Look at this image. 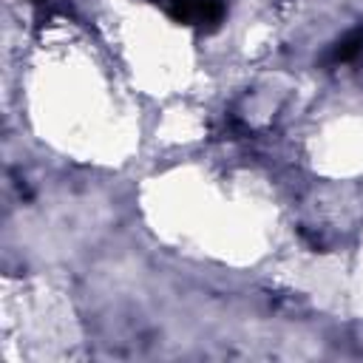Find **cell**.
Listing matches in <instances>:
<instances>
[{
    "label": "cell",
    "mask_w": 363,
    "mask_h": 363,
    "mask_svg": "<svg viewBox=\"0 0 363 363\" xmlns=\"http://www.w3.org/2000/svg\"><path fill=\"white\" fill-rule=\"evenodd\" d=\"M164 11L184 26H218L224 17L221 0H156Z\"/></svg>",
    "instance_id": "cell-1"
},
{
    "label": "cell",
    "mask_w": 363,
    "mask_h": 363,
    "mask_svg": "<svg viewBox=\"0 0 363 363\" xmlns=\"http://www.w3.org/2000/svg\"><path fill=\"white\" fill-rule=\"evenodd\" d=\"M363 54V28H357V31H352V34H346L343 40H337L335 45H332V51H329V62L332 65H337V62H352V60H357Z\"/></svg>",
    "instance_id": "cell-2"
}]
</instances>
